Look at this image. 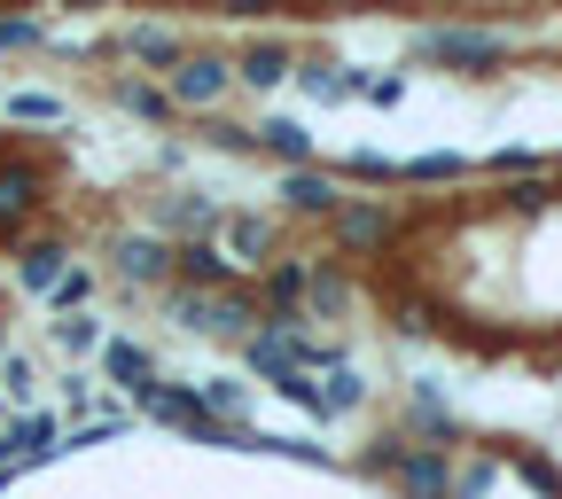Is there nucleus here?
<instances>
[{
	"label": "nucleus",
	"mask_w": 562,
	"mask_h": 499,
	"mask_svg": "<svg viewBox=\"0 0 562 499\" xmlns=\"http://www.w3.org/2000/svg\"><path fill=\"white\" fill-rule=\"evenodd\" d=\"M110 375L125 383V390H140V398H149L157 383H149V360H140V351L133 343H110Z\"/></svg>",
	"instance_id": "nucleus-1"
},
{
	"label": "nucleus",
	"mask_w": 562,
	"mask_h": 499,
	"mask_svg": "<svg viewBox=\"0 0 562 499\" xmlns=\"http://www.w3.org/2000/svg\"><path fill=\"white\" fill-rule=\"evenodd\" d=\"M180 94L188 102H211V94H220V63H180Z\"/></svg>",
	"instance_id": "nucleus-2"
},
{
	"label": "nucleus",
	"mask_w": 562,
	"mask_h": 499,
	"mask_svg": "<svg viewBox=\"0 0 562 499\" xmlns=\"http://www.w3.org/2000/svg\"><path fill=\"white\" fill-rule=\"evenodd\" d=\"M290 195H297L305 211H336V188H328V180H290Z\"/></svg>",
	"instance_id": "nucleus-3"
},
{
	"label": "nucleus",
	"mask_w": 562,
	"mask_h": 499,
	"mask_svg": "<svg viewBox=\"0 0 562 499\" xmlns=\"http://www.w3.org/2000/svg\"><path fill=\"white\" fill-rule=\"evenodd\" d=\"M344 235H351V242H375V235H383V211H351Z\"/></svg>",
	"instance_id": "nucleus-4"
},
{
	"label": "nucleus",
	"mask_w": 562,
	"mask_h": 499,
	"mask_svg": "<svg viewBox=\"0 0 562 499\" xmlns=\"http://www.w3.org/2000/svg\"><path fill=\"white\" fill-rule=\"evenodd\" d=\"M165 258H157V242H125V273H157Z\"/></svg>",
	"instance_id": "nucleus-5"
},
{
	"label": "nucleus",
	"mask_w": 562,
	"mask_h": 499,
	"mask_svg": "<svg viewBox=\"0 0 562 499\" xmlns=\"http://www.w3.org/2000/svg\"><path fill=\"white\" fill-rule=\"evenodd\" d=\"M266 140H273L281 157H305V133H297V125H266Z\"/></svg>",
	"instance_id": "nucleus-6"
},
{
	"label": "nucleus",
	"mask_w": 562,
	"mask_h": 499,
	"mask_svg": "<svg viewBox=\"0 0 562 499\" xmlns=\"http://www.w3.org/2000/svg\"><path fill=\"white\" fill-rule=\"evenodd\" d=\"M55 265H63L55 250H32V258H24V281H32V290H40V281H55Z\"/></svg>",
	"instance_id": "nucleus-7"
},
{
	"label": "nucleus",
	"mask_w": 562,
	"mask_h": 499,
	"mask_svg": "<svg viewBox=\"0 0 562 499\" xmlns=\"http://www.w3.org/2000/svg\"><path fill=\"white\" fill-rule=\"evenodd\" d=\"M180 265H188V273H195V281H220V258H211V250H188V258H180Z\"/></svg>",
	"instance_id": "nucleus-8"
}]
</instances>
